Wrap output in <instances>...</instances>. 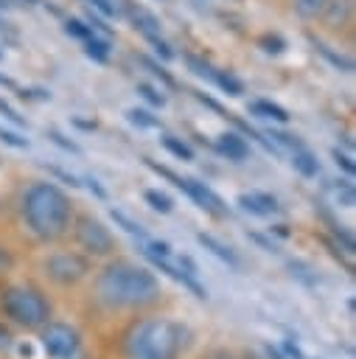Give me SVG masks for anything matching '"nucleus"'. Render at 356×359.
<instances>
[{
    "label": "nucleus",
    "instance_id": "1",
    "mask_svg": "<svg viewBox=\"0 0 356 359\" xmlns=\"http://www.w3.org/2000/svg\"><path fill=\"white\" fill-rule=\"evenodd\" d=\"M95 292L107 306L135 309V306H149L160 297V280L154 278V272L143 266L118 261V264H109L98 275Z\"/></svg>",
    "mask_w": 356,
    "mask_h": 359
},
{
    "label": "nucleus",
    "instance_id": "2",
    "mask_svg": "<svg viewBox=\"0 0 356 359\" xmlns=\"http://www.w3.org/2000/svg\"><path fill=\"white\" fill-rule=\"evenodd\" d=\"M22 216L39 238H56L70 224V199L53 182H34L22 196Z\"/></svg>",
    "mask_w": 356,
    "mask_h": 359
},
{
    "label": "nucleus",
    "instance_id": "3",
    "mask_svg": "<svg viewBox=\"0 0 356 359\" xmlns=\"http://www.w3.org/2000/svg\"><path fill=\"white\" fill-rule=\"evenodd\" d=\"M188 342H191V331L182 323L146 320L129 334L126 351L132 359H179Z\"/></svg>",
    "mask_w": 356,
    "mask_h": 359
},
{
    "label": "nucleus",
    "instance_id": "4",
    "mask_svg": "<svg viewBox=\"0 0 356 359\" xmlns=\"http://www.w3.org/2000/svg\"><path fill=\"white\" fill-rule=\"evenodd\" d=\"M0 306H3V311H6L14 323H20V325H25V328H39V325H45L48 317H50L48 300H45L36 289H28V286H8V289L0 294Z\"/></svg>",
    "mask_w": 356,
    "mask_h": 359
},
{
    "label": "nucleus",
    "instance_id": "5",
    "mask_svg": "<svg viewBox=\"0 0 356 359\" xmlns=\"http://www.w3.org/2000/svg\"><path fill=\"white\" fill-rule=\"evenodd\" d=\"M143 163L154 171V174H160V177H165V180H171L179 191H185L205 213H210V216H216V219H221V216H227V205H224V199L216 194V191H210L205 182H199V180H191V177H179V174H174L171 168H165V165H160V163H154L151 157H143Z\"/></svg>",
    "mask_w": 356,
    "mask_h": 359
},
{
    "label": "nucleus",
    "instance_id": "6",
    "mask_svg": "<svg viewBox=\"0 0 356 359\" xmlns=\"http://www.w3.org/2000/svg\"><path fill=\"white\" fill-rule=\"evenodd\" d=\"M39 342H42V351L48 359H73L78 353V345H81L76 328H70L64 323H48L42 328Z\"/></svg>",
    "mask_w": 356,
    "mask_h": 359
},
{
    "label": "nucleus",
    "instance_id": "7",
    "mask_svg": "<svg viewBox=\"0 0 356 359\" xmlns=\"http://www.w3.org/2000/svg\"><path fill=\"white\" fill-rule=\"evenodd\" d=\"M45 269L56 283L70 286V283H78L81 278H87L90 261L84 255H78V252H56V255H50L45 261Z\"/></svg>",
    "mask_w": 356,
    "mask_h": 359
},
{
    "label": "nucleus",
    "instance_id": "8",
    "mask_svg": "<svg viewBox=\"0 0 356 359\" xmlns=\"http://www.w3.org/2000/svg\"><path fill=\"white\" fill-rule=\"evenodd\" d=\"M76 238H78V244H81L87 252H93V255H107V252H112V247H115L112 233H109L98 219H93V216H81V219H78V224H76Z\"/></svg>",
    "mask_w": 356,
    "mask_h": 359
},
{
    "label": "nucleus",
    "instance_id": "9",
    "mask_svg": "<svg viewBox=\"0 0 356 359\" xmlns=\"http://www.w3.org/2000/svg\"><path fill=\"white\" fill-rule=\"evenodd\" d=\"M149 261H151V266L154 269H160L163 275H168L171 280H177V283H182L188 292H193V297H199V300H207V289L196 280V275H188V272H182L177 264H171L168 258H157V255H146Z\"/></svg>",
    "mask_w": 356,
    "mask_h": 359
},
{
    "label": "nucleus",
    "instance_id": "10",
    "mask_svg": "<svg viewBox=\"0 0 356 359\" xmlns=\"http://www.w3.org/2000/svg\"><path fill=\"white\" fill-rule=\"evenodd\" d=\"M238 205H241V210H247V213H252V216H272V213H278L280 210V205H278V199L272 196V194H266V191H252V194H238V199H235Z\"/></svg>",
    "mask_w": 356,
    "mask_h": 359
},
{
    "label": "nucleus",
    "instance_id": "11",
    "mask_svg": "<svg viewBox=\"0 0 356 359\" xmlns=\"http://www.w3.org/2000/svg\"><path fill=\"white\" fill-rule=\"evenodd\" d=\"M216 149H219V154H224L227 160H235V163H241V160L249 157V143H247L238 132H224V135H219Z\"/></svg>",
    "mask_w": 356,
    "mask_h": 359
},
{
    "label": "nucleus",
    "instance_id": "12",
    "mask_svg": "<svg viewBox=\"0 0 356 359\" xmlns=\"http://www.w3.org/2000/svg\"><path fill=\"white\" fill-rule=\"evenodd\" d=\"M126 11H129V20L135 22V28H137L146 39L160 34V20H157L149 8H143V6H137V3H132V0H126Z\"/></svg>",
    "mask_w": 356,
    "mask_h": 359
},
{
    "label": "nucleus",
    "instance_id": "13",
    "mask_svg": "<svg viewBox=\"0 0 356 359\" xmlns=\"http://www.w3.org/2000/svg\"><path fill=\"white\" fill-rule=\"evenodd\" d=\"M196 241H199L207 252H213L219 261H224L230 269H238V255L233 252V247H227L224 241H219V238L210 236V233H196Z\"/></svg>",
    "mask_w": 356,
    "mask_h": 359
},
{
    "label": "nucleus",
    "instance_id": "14",
    "mask_svg": "<svg viewBox=\"0 0 356 359\" xmlns=\"http://www.w3.org/2000/svg\"><path fill=\"white\" fill-rule=\"evenodd\" d=\"M247 109H249V115H258V118H272V121H278V123H286V121H289V112H286L280 104H272V101H266V98L252 101Z\"/></svg>",
    "mask_w": 356,
    "mask_h": 359
},
{
    "label": "nucleus",
    "instance_id": "15",
    "mask_svg": "<svg viewBox=\"0 0 356 359\" xmlns=\"http://www.w3.org/2000/svg\"><path fill=\"white\" fill-rule=\"evenodd\" d=\"M292 165H294V171H300L303 177H317V174H320V163H317V157H314L306 146H300V149L292 151Z\"/></svg>",
    "mask_w": 356,
    "mask_h": 359
},
{
    "label": "nucleus",
    "instance_id": "16",
    "mask_svg": "<svg viewBox=\"0 0 356 359\" xmlns=\"http://www.w3.org/2000/svg\"><path fill=\"white\" fill-rule=\"evenodd\" d=\"M311 45L317 48V53H322L336 70H342V73H350L353 70V59H348V56H342V53H336V50H331L322 39H317V36H311Z\"/></svg>",
    "mask_w": 356,
    "mask_h": 359
},
{
    "label": "nucleus",
    "instance_id": "17",
    "mask_svg": "<svg viewBox=\"0 0 356 359\" xmlns=\"http://www.w3.org/2000/svg\"><path fill=\"white\" fill-rule=\"evenodd\" d=\"M109 219L123 230V233H129V236H135V238H140V241H146L149 238V233L135 222V219H129L123 210H118V208H109Z\"/></svg>",
    "mask_w": 356,
    "mask_h": 359
},
{
    "label": "nucleus",
    "instance_id": "18",
    "mask_svg": "<svg viewBox=\"0 0 356 359\" xmlns=\"http://www.w3.org/2000/svg\"><path fill=\"white\" fill-rule=\"evenodd\" d=\"M84 53L90 56V59H95V62H107L109 59V42L107 39H98L95 36V31L84 39Z\"/></svg>",
    "mask_w": 356,
    "mask_h": 359
},
{
    "label": "nucleus",
    "instance_id": "19",
    "mask_svg": "<svg viewBox=\"0 0 356 359\" xmlns=\"http://www.w3.org/2000/svg\"><path fill=\"white\" fill-rule=\"evenodd\" d=\"M143 199L157 210V213H171L174 210V199L168 196V194H163V191H157V188H149V191H143Z\"/></svg>",
    "mask_w": 356,
    "mask_h": 359
},
{
    "label": "nucleus",
    "instance_id": "20",
    "mask_svg": "<svg viewBox=\"0 0 356 359\" xmlns=\"http://www.w3.org/2000/svg\"><path fill=\"white\" fill-rule=\"evenodd\" d=\"M126 118H129V123H135L137 129H157V126H160V118H154L149 109H140V107H132V109L126 112Z\"/></svg>",
    "mask_w": 356,
    "mask_h": 359
},
{
    "label": "nucleus",
    "instance_id": "21",
    "mask_svg": "<svg viewBox=\"0 0 356 359\" xmlns=\"http://www.w3.org/2000/svg\"><path fill=\"white\" fill-rule=\"evenodd\" d=\"M213 84H219L227 95H241L244 93V84L233 76V73H227V70H216V76H213Z\"/></svg>",
    "mask_w": 356,
    "mask_h": 359
},
{
    "label": "nucleus",
    "instance_id": "22",
    "mask_svg": "<svg viewBox=\"0 0 356 359\" xmlns=\"http://www.w3.org/2000/svg\"><path fill=\"white\" fill-rule=\"evenodd\" d=\"M289 269H292V275L297 278V280H303L308 289H314L317 283H320V278H317V272L308 266V264H303V261H289Z\"/></svg>",
    "mask_w": 356,
    "mask_h": 359
},
{
    "label": "nucleus",
    "instance_id": "23",
    "mask_svg": "<svg viewBox=\"0 0 356 359\" xmlns=\"http://www.w3.org/2000/svg\"><path fill=\"white\" fill-rule=\"evenodd\" d=\"M163 146H165L174 157H179V160H193V149H191L185 140L174 137V135H165V137H163Z\"/></svg>",
    "mask_w": 356,
    "mask_h": 359
},
{
    "label": "nucleus",
    "instance_id": "24",
    "mask_svg": "<svg viewBox=\"0 0 356 359\" xmlns=\"http://www.w3.org/2000/svg\"><path fill=\"white\" fill-rule=\"evenodd\" d=\"M325 8H328V14H325L328 25H336V22H345V20H348L350 3H348V0H336V3H325Z\"/></svg>",
    "mask_w": 356,
    "mask_h": 359
},
{
    "label": "nucleus",
    "instance_id": "25",
    "mask_svg": "<svg viewBox=\"0 0 356 359\" xmlns=\"http://www.w3.org/2000/svg\"><path fill=\"white\" fill-rule=\"evenodd\" d=\"M331 191H334V196H336V202L342 205V208H353V185L348 182V180H339V182H334V185H328Z\"/></svg>",
    "mask_w": 356,
    "mask_h": 359
},
{
    "label": "nucleus",
    "instance_id": "26",
    "mask_svg": "<svg viewBox=\"0 0 356 359\" xmlns=\"http://www.w3.org/2000/svg\"><path fill=\"white\" fill-rule=\"evenodd\" d=\"M266 137H272V143H278V146H286V149H300L303 146V140L297 137V135H289V132H278V129H269L266 132Z\"/></svg>",
    "mask_w": 356,
    "mask_h": 359
},
{
    "label": "nucleus",
    "instance_id": "27",
    "mask_svg": "<svg viewBox=\"0 0 356 359\" xmlns=\"http://www.w3.org/2000/svg\"><path fill=\"white\" fill-rule=\"evenodd\" d=\"M143 255L171 258V244H168V241H157V238H146V241H143Z\"/></svg>",
    "mask_w": 356,
    "mask_h": 359
},
{
    "label": "nucleus",
    "instance_id": "28",
    "mask_svg": "<svg viewBox=\"0 0 356 359\" xmlns=\"http://www.w3.org/2000/svg\"><path fill=\"white\" fill-rule=\"evenodd\" d=\"M140 62H143V65H146V67H149L154 76H160V81H163L165 87H174V84H177V81H174V76H171V73H168V70H165L160 62H154V59H149V56H143Z\"/></svg>",
    "mask_w": 356,
    "mask_h": 359
},
{
    "label": "nucleus",
    "instance_id": "29",
    "mask_svg": "<svg viewBox=\"0 0 356 359\" xmlns=\"http://www.w3.org/2000/svg\"><path fill=\"white\" fill-rule=\"evenodd\" d=\"M64 31H67L70 36L81 39V42H84V39H87V36L93 34V28H90V25H87L84 20H67V22H64Z\"/></svg>",
    "mask_w": 356,
    "mask_h": 359
},
{
    "label": "nucleus",
    "instance_id": "30",
    "mask_svg": "<svg viewBox=\"0 0 356 359\" xmlns=\"http://www.w3.org/2000/svg\"><path fill=\"white\" fill-rule=\"evenodd\" d=\"M137 93H140L151 107H163V104H165V95H163V93H157V87H151V84H146V81H140V84H137Z\"/></svg>",
    "mask_w": 356,
    "mask_h": 359
},
{
    "label": "nucleus",
    "instance_id": "31",
    "mask_svg": "<svg viewBox=\"0 0 356 359\" xmlns=\"http://www.w3.org/2000/svg\"><path fill=\"white\" fill-rule=\"evenodd\" d=\"M48 137L59 146V149H64V151H70V154H81V146L78 143H73L70 137H64L62 132H56V129H48Z\"/></svg>",
    "mask_w": 356,
    "mask_h": 359
},
{
    "label": "nucleus",
    "instance_id": "32",
    "mask_svg": "<svg viewBox=\"0 0 356 359\" xmlns=\"http://www.w3.org/2000/svg\"><path fill=\"white\" fill-rule=\"evenodd\" d=\"M258 45H261L266 53H283V48H286V42H283L278 34H263V36L258 39Z\"/></svg>",
    "mask_w": 356,
    "mask_h": 359
},
{
    "label": "nucleus",
    "instance_id": "33",
    "mask_svg": "<svg viewBox=\"0 0 356 359\" xmlns=\"http://www.w3.org/2000/svg\"><path fill=\"white\" fill-rule=\"evenodd\" d=\"M188 59V67L196 73V76H202V79H207V81H213V76H216V70L207 65V62H202V59H196V56H185Z\"/></svg>",
    "mask_w": 356,
    "mask_h": 359
},
{
    "label": "nucleus",
    "instance_id": "34",
    "mask_svg": "<svg viewBox=\"0 0 356 359\" xmlns=\"http://www.w3.org/2000/svg\"><path fill=\"white\" fill-rule=\"evenodd\" d=\"M325 3L328 0H297V11L303 17H317L320 11H325Z\"/></svg>",
    "mask_w": 356,
    "mask_h": 359
},
{
    "label": "nucleus",
    "instance_id": "35",
    "mask_svg": "<svg viewBox=\"0 0 356 359\" xmlns=\"http://www.w3.org/2000/svg\"><path fill=\"white\" fill-rule=\"evenodd\" d=\"M0 115H3L6 121H11L14 126H28V121H25V118H22V115H20V112H17L6 98H0Z\"/></svg>",
    "mask_w": 356,
    "mask_h": 359
},
{
    "label": "nucleus",
    "instance_id": "36",
    "mask_svg": "<svg viewBox=\"0 0 356 359\" xmlns=\"http://www.w3.org/2000/svg\"><path fill=\"white\" fill-rule=\"evenodd\" d=\"M0 140H3L6 146H11V149H28V137H20L17 132L3 129V126H0Z\"/></svg>",
    "mask_w": 356,
    "mask_h": 359
},
{
    "label": "nucleus",
    "instance_id": "37",
    "mask_svg": "<svg viewBox=\"0 0 356 359\" xmlns=\"http://www.w3.org/2000/svg\"><path fill=\"white\" fill-rule=\"evenodd\" d=\"M283 353H286L289 359H306V353H303L300 345H297V337H286V339H283Z\"/></svg>",
    "mask_w": 356,
    "mask_h": 359
},
{
    "label": "nucleus",
    "instance_id": "38",
    "mask_svg": "<svg viewBox=\"0 0 356 359\" xmlns=\"http://www.w3.org/2000/svg\"><path fill=\"white\" fill-rule=\"evenodd\" d=\"M331 157L336 160V165H342V168H345V174H353V171H356L353 160H350L345 151H339V149H331Z\"/></svg>",
    "mask_w": 356,
    "mask_h": 359
},
{
    "label": "nucleus",
    "instance_id": "39",
    "mask_svg": "<svg viewBox=\"0 0 356 359\" xmlns=\"http://www.w3.org/2000/svg\"><path fill=\"white\" fill-rule=\"evenodd\" d=\"M149 42L154 45V50H157V53H160L163 59H171V56H174V50L168 48V42H165V39H163L160 34H157V36H149Z\"/></svg>",
    "mask_w": 356,
    "mask_h": 359
},
{
    "label": "nucleus",
    "instance_id": "40",
    "mask_svg": "<svg viewBox=\"0 0 356 359\" xmlns=\"http://www.w3.org/2000/svg\"><path fill=\"white\" fill-rule=\"evenodd\" d=\"M247 236H249V241L258 244L261 250H266V252H278V247H275L272 238H266V236H261V233H247Z\"/></svg>",
    "mask_w": 356,
    "mask_h": 359
},
{
    "label": "nucleus",
    "instance_id": "41",
    "mask_svg": "<svg viewBox=\"0 0 356 359\" xmlns=\"http://www.w3.org/2000/svg\"><path fill=\"white\" fill-rule=\"evenodd\" d=\"M45 168H48L53 177H59L62 182H70V188H78V185H81V182H78L73 174H67V171H62V168H56V165H45Z\"/></svg>",
    "mask_w": 356,
    "mask_h": 359
},
{
    "label": "nucleus",
    "instance_id": "42",
    "mask_svg": "<svg viewBox=\"0 0 356 359\" xmlns=\"http://www.w3.org/2000/svg\"><path fill=\"white\" fill-rule=\"evenodd\" d=\"M87 25H90L93 31H101V34H107V36L112 34V28H109V25H104V20H101V17H95L93 11H90V17H87Z\"/></svg>",
    "mask_w": 356,
    "mask_h": 359
},
{
    "label": "nucleus",
    "instance_id": "43",
    "mask_svg": "<svg viewBox=\"0 0 356 359\" xmlns=\"http://www.w3.org/2000/svg\"><path fill=\"white\" fill-rule=\"evenodd\" d=\"M84 185L93 191V196H95V199H107V191L101 188V182H98L95 177H84Z\"/></svg>",
    "mask_w": 356,
    "mask_h": 359
},
{
    "label": "nucleus",
    "instance_id": "44",
    "mask_svg": "<svg viewBox=\"0 0 356 359\" xmlns=\"http://www.w3.org/2000/svg\"><path fill=\"white\" fill-rule=\"evenodd\" d=\"M177 266H179L182 272H188V275H196V261H193L191 255H179V258H177Z\"/></svg>",
    "mask_w": 356,
    "mask_h": 359
},
{
    "label": "nucleus",
    "instance_id": "45",
    "mask_svg": "<svg viewBox=\"0 0 356 359\" xmlns=\"http://www.w3.org/2000/svg\"><path fill=\"white\" fill-rule=\"evenodd\" d=\"M93 8H98L104 17H115V6H109V0H87Z\"/></svg>",
    "mask_w": 356,
    "mask_h": 359
},
{
    "label": "nucleus",
    "instance_id": "46",
    "mask_svg": "<svg viewBox=\"0 0 356 359\" xmlns=\"http://www.w3.org/2000/svg\"><path fill=\"white\" fill-rule=\"evenodd\" d=\"M14 266V258H11V252L0 244V272H6V269H11Z\"/></svg>",
    "mask_w": 356,
    "mask_h": 359
},
{
    "label": "nucleus",
    "instance_id": "47",
    "mask_svg": "<svg viewBox=\"0 0 356 359\" xmlns=\"http://www.w3.org/2000/svg\"><path fill=\"white\" fill-rule=\"evenodd\" d=\"M11 345V331L0 325V348H8Z\"/></svg>",
    "mask_w": 356,
    "mask_h": 359
},
{
    "label": "nucleus",
    "instance_id": "48",
    "mask_svg": "<svg viewBox=\"0 0 356 359\" xmlns=\"http://www.w3.org/2000/svg\"><path fill=\"white\" fill-rule=\"evenodd\" d=\"M73 123H76V126H81V129H95V121H81V118H73Z\"/></svg>",
    "mask_w": 356,
    "mask_h": 359
},
{
    "label": "nucleus",
    "instance_id": "49",
    "mask_svg": "<svg viewBox=\"0 0 356 359\" xmlns=\"http://www.w3.org/2000/svg\"><path fill=\"white\" fill-rule=\"evenodd\" d=\"M272 233H278L280 238H289V227H286V224H275V227H272Z\"/></svg>",
    "mask_w": 356,
    "mask_h": 359
},
{
    "label": "nucleus",
    "instance_id": "50",
    "mask_svg": "<svg viewBox=\"0 0 356 359\" xmlns=\"http://www.w3.org/2000/svg\"><path fill=\"white\" fill-rule=\"evenodd\" d=\"M266 353H269V359H283V356H280V351H275L272 345H266Z\"/></svg>",
    "mask_w": 356,
    "mask_h": 359
},
{
    "label": "nucleus",
    "instance_id": "51",
    "mask_svg": "<svg viewBox=\"0 0 356 359\" xmlns=\"http://www.w3.org/2000/svg\"><path fill=\"white\" fill-rule=\"evenodd\" d=\"M0 84H3V87H17V84H14L11 79H6V76H0Z\"/></svg>",
    "mask_w": 356,
    "mask_h": 359
},
{
    "label": "nucleus",
    "instance_id": "52",
    "mask_svg": "<svg viewBox=\"0 0 356 359\" xmlns=\"http://www.w3.org/2000/svg\"><path fill=\"white\" fill-rule=\"evenodd\" d=\"M20 353L22 356H31V345H20Z\"/></svg>",
    "mask_w": 356,
    "mask_h": 359
},
{
    "label": "nucleus",
    "instance_id": "53",
    "mask_svg": "<svg viewBox=\"0 0 356 359\" xmlns=\"http://www.w3.org/2000/svg\"><path fill=\"white\" fill-rule=\"evenodd\" d=\"M28 3H36V0H28Z\"/></svg>",
    "mask_w": 356,
    "mask_h": 359
}]
</instances>
